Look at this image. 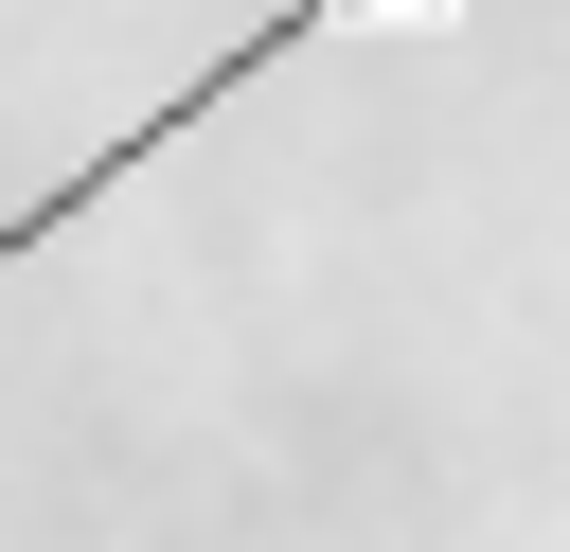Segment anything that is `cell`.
Segmentation results:
<instances>
[{"label":"cell","mask_w":570,"mask_h":552,"mask_svg":"<svg viewBox=\"0 0 570 552\" xmlns=\"http://www.w3.org/2000/svg\"><path fill=\"white\" fill-rule=\"evenodd\" d=\"M338 18H410V0H267V18H249V36H232V53H196V71H178V89H160V107H142V125H125V142H107V160H71V178H53V196H18V214H0V267H36V249H53V231H71V214H107V196H125V178H142V160H160V142H196V125H214V107H232V89H267V71H285V53H321V36H338Z\"/></svg>","instance_id":"6da1fadb"}]
</instances>
